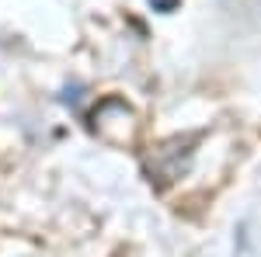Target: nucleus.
<instances>
[{
  "label": "nucleus",
  "mask_w": 261,
  "mask_h": 257,
  "mask_svg": "<svg viewBox=\"0 0 261 257\" xmlns=\"http://www.w3.org/2000/svg\"><path fill=\"white\" fill-rule=\"evenodd\" d=\"M153 4V11H161V14H171L174 7H178V0H150Z\"/></svg>",
  "instance_id": "nucleus-1"
}]
</instances>
